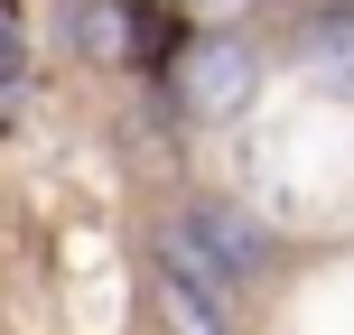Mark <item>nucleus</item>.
Masks as SVG:
<instances>
[{
  "label": "nucleus",
  "mask_w": 354,
  "mask_h": 335,
  "mask_svg": "<svg viewBox=\"0 0 354 335\" xmlns=\"http://www.w3.org/2000/svg\"><path fill=\"white\" fill-rule=\"evenodd\" d=\"M187 233H205V242H177L168 261H205V270H214V289H233V280H252V270H261V224H243V214L196 205V214H187Z\"/></svg>",
  "instance_id": "1"
}]
</instances>
